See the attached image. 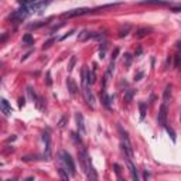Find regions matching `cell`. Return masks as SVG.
Returning a JSON list of instances; mask_svg holds the SVG:
<instances>
[{
    "instance_id": "cell-35",
    "label": "cell",
    "mask_w": 181,
    "mask_h": 181,
    "mask_svg": "<svg viewBox=\"0 0 181 181\" xmlns=\"http://www.w3.org/2000/svg\"><path fill=\"white\" fill-rule=\"evenodd\" d=\"M71 136H72V139H74V140H75L77 143H81V137H78L77 133H72Z\"/></svg>"
},
{
    "instance_id": "cell-36",
    "label": "cell",
    "mask_w": 181,
    "mask_h": 181,
    "mask_svg": "<svg viewBox=\"0 0 181 181\" xmlns=\"http://www.w3.org/2000/svg\"><path fill=\"white\" fill-rule=\"evenodd\" d=\"M117 54H119V48H115V51H113V54H112V59H113V61L116 59Z\"/></svg>"
},
{
    "instance_id": "cell-40",
    "label": "cell",
    "mask_w": 181,
    "mask_h": 181,
    "mask_svg": "<svg viewBox=\"0 0 181 181\" xmlns=\"http://www.w3.org/2000/svg\"><path fill=\"white\" fill-rule=\"evenodd\" d=\"M6 38H7V34H4V35H3V38H1V43H4V41H6Z\"/></svg>"
},
{
    "instance_id": "cell-33",
    "label": "cell",
    "mask_w": 181,
    "mask_h": 181,
    "mask_svg": "<svg viewBox=\"0 0 181 181\" xmlns=\"http://www.w3.org/2000/svg\"><path fill=\"white\" fill-rule=\"evenodd\" d=\"M74 33H75V30H71V31H70V33H67V34H65L64 37H61V38H59V41H64L65 38H68V37H70L71 34H74Z\"/></svg>"
},
{
    "instance_id": "cell-27",
    "label": "cell",
    "mask_w": 181,
    "mask_h": 181,
    "mask_svg": "<svg viewBox=\"0 0 181 181\" xmlns=\"http://www.w3.org/2000/svg\"><path fill=\"white\" fill-rule=\"evenodd\" d=\"M132 59H133V57H132L130 54H125V64H126V67H130Z\"/></svg>"
},
{
    "instance_id": "cell-34",
    "label": "cell",
    "mask_w": 181,
    "mask_h": 181,
    "mask_svg": "<svg viewBox=\"0 0 181 181\" xmlns=\"http://www.w3.org/2000/svg\"><path fill=\"white\" fill-rule=\"evenodd\" d=\"M170 10H171V12H174V13H180V12H181V6H175V7H170Z\"/></svg>"
},
{
    "instance_id": "cell-37",
    "label": "cell",
    "mask_w": 181,
    "mask_h": 181,
    "mask_svg": "<svg viewBox=\"0 0 181 181\" xmlns=\"http://www.w3.org/2000/svg\"><path fill=\"white\" fill-rule=\"evenodd\" d=\"M19 106L21 108V106H24V98H20L19 99Z\"/></svg>"
},
{
    "instance_id": "cell-42",
    "label": "cell",
    "mask_w": 181,
    "mask_h": 181,
    "mask_svg": "<svg viewBox=\"0 0 181 181\" xmlns=\"http://www.w3.org/2000/svg\"><path fill=\"white\" fill-rule=\"evenodd\" d=\"M177 47H180L181 48V41H177Z\"/></svg>"
},
{
    "instance_id": "cell-41",
    "label": "cell",
    "mask_w": 181,
    "mask_h": 181,
    "mask_svg": "<svg viewBox=\"0 0 181 181\" xmlns=\"http://www.w3.org/2000/svg\"><path fill=\"white\" fill-rule=\"evenodd\" d=\"M143 177H144V178H149V177H150V173H144V175H143Z\"/></svg>"
},
{
    "instance_id": "cell-25",
    "label": "cell",
    "mask_w": 181,
    "mask_h": 181,
    "mask_svg": "<svg viewBox=\"0 0 181 181\" xmlns=\"http://www.w3.org/2000/svg\"><path fill=\"white\" fill-rule=\"evenodd\" d=\"M113 70H115V61L112 59V61H110V64H109V67H108V72H106V75L110 77V75H112V72H113Z\"/></svg>"
},
{
    "instance_id": "cell-4",
    "label": "cell",
    "mask_w": 181,
    "mask_h": 181,
    "mask_svg": "<svg viewBox=\"0 0 181 181\" xmlns=\"http://www.w3.org/2000/svg\"><path fill=\"white\" fill-rule=\"evenodd\" d=\"M82 92H84L85 101H86L88 105L93 109V105H95V96H93V93H92V89H90L88 85H84V86H82Z\"/></svg>"
},
{
    "instance_id": "cell-10",
    "label": "cell",
    "mask_w": 181,
    "mask_h": 181,
    "mask_svg": "<svg viewBox=\"0 0 181 181\" xmlns=\"http://www.w3.org/2000/svg\"><path fill=\"white\" fill-rule=\"evenodd\" d=\"M115 99V96H109L108 93H106V90H102V104L106 109H110V102Z\"/></svg>"
},
{
    "instance_id": "cell-9",
    "label": "cell",
    "mask_w": 181,
    "mask_h": 181,
    "mask_svg": "<svg viewBox=\"0 0 181 181\" xmlns=\"http://www.w3.org/2000/svg\"><path fill=\"white\" fill-rule=\"evenodd\" d=\"M67 86H68L70 93H71L72 96H75V95H77V92H78V86H77V84L74 82V79H72V78H68V79H67Z\"/></svg>"
},
{
    "instance_id": "cell-26",
    "label": "cell",
    "mask_w": 181,
    "mask_h": 181,
    "mask_svg": "<svg viewBox=\"0 0 181 181\" xmlns=\"http://www.w3.org/2000/svg\"><path fill=\"white\" fill-rule=\"evenodd\" d=\"M166 130H167L168 136H170V137H171V140H173V142L175 143V133H174V130H173V129H170V127H168V126H166Z\"/></svg>"
},
{
    "instance_id": "cell-21",
    "label": "cell",
    "mask_w": 181,
    "mask_h": 181,
    "mask_svg": "<svg viewBox=\"0 0 181 181\" xmlns=\"http://www.w3.org/2000/svg\"><path fill=\"white\" fill-rule=\"evenodd\" d=\"M58 174H59V177H61L62 180H68V178H70V175H68V170L65 171V168H62V167L58 168Z\"/></svg>"
},
{
    "instance_id": "cell-32",
    "label": "cell",
    "mask_w": 181,
    "mask_h": 181,
    "mask_svg": "<svg viewBox=\"0 0 181 181\" xmlns=\"http://www.w3.org/2000/svg\"><path fill=\"white\" fill-rule=\"evenodd\" d=\"M175 65H177V67H181V52L177 54V57H175Z\"/></svg>"
},
{
    "instance_id": "cell-15",
    "label": "cell",
    "mask_w": 181,
    "mask_h": 181,
    "mask_svg": "<svg viewBox=\"0 0 181 181\" xmlns=\"http://www.w3.org/2000/svg\"><path fill=\"white\" fill-rule=\"evenodd\" d=\"M139 109H140V120H143L146 117V112H147V105L144 102H140L139 104Z\"/></svg>"
},
{
    "instance_id": "cell-6",
    "label": "cell",
    "mask_w": 181,
    "mask_h": 181,
    "mask_svg": "<svg viewBox=\"0 0 181 181\" xmlns=\"http://www.w3.org/2000/svg\"><path fill=\"white\" fill-rule=\"evenodd\" d=\"M120 147H122L123 154L129 159H133V149H132V144H130L129 139H123V142L120 143Z\"/></svg>"
},
{
    "instance_id": "cell-3",
    "label": "cell",
    "mask_w": 181,
    "mask_h": 181,
    "mask_svg": "<svg viewBox=\"0 0 181 181\" xmlns=\"http://www.w3.org/2000/svg\"><path fill=\"white\" fill-rule=\"evenodd\" d=\"M92 10L88 9V7H81V9H74V10H70L67 13L62 14L64 19H72V17H78V16H84L86 13H90Z\"/></svg>"
},
{
    "instance_id": "cell-12",
    "label": "cell",
    "mask_w": 181,
    "mask_h": 181,
    "mask_svg": "<svg viewBox=\"0 0 181 181\" xmlns=\"http://www.w3.org/2000/svg\"><path fill=\"white\" fill-rule=\"evenodd\" d=\"M149 33H151V28H147V27H142V28H139V30L136 31V37H137V38H143V37H146Z\"/></svg>"
},
{
    "instance_id": "cell-13",
    "label": "cell",
    "mask_w": 181,
    "mask_h": 181,
    "mask_svg": "<svg viewBox=\"0 0 181 181\" xmlns=\"http://www.w3.org/2000/svg\"><path fill=\"white\" fill-rule=\"evenodd\" d=\"M171 90H173V85L168 84L166 86V89H164V93H163V99H164V102H167L170 96H171Z\"/></svg>"
},
{
    "instance_id": "cell-22",
    "label": "cell",
    "mask_w": 181,
    "mask_h": 181,
    "mask_svg": "<svg viewBox=\"0 0 181 181\" xmlns=\"http://www.w3.org/2000/svg\"><path fill=\"white\" fill-rule=\"evenodd\" d=\"M142 4H166V1H163V0H146Z\"/></svg>"
},
{
    "instance_id": "cell-7",
    "label": "cell",
    "mask_w": 181,
    "mask_h": 181,
    "mask_svg": "<svg viewBox=\"0 0 181 181\" xmlns=\"http://www.w3.org/2000/svg\"><path fill=\"white\" fill-rule=\"evenodd\" d=\"M125 159H126V164H127V167H129V171H130V175H132V178H133V180H139V174H137L136 166L133 164L132 159L126 157V156H125Z\"/></svg>"
},
{
    "instance_id": "cell-5",
    "label": "cell",
    "mask_w": 181,
    "mask_h": 181,
    "mask_svg": "<svg viewBox=\"0 0 181 181\" xmlns=\"http://www.w3.org/2000/svg\"><path fill=\"white\" fill-rule=\"evenodd\" d=\"M159 125L166 127L167 126V105L166 102L160 106V112H159Z\"/></svg>"
},
{
    "instance_id": "cell-38",
    "label": "cell",
    "mask_w": 181,
    "mask_h": 181,
    "mask_svg": "<svg viewBox=\"0 0 181 181\" xmlns=\"http://www.w3.org/2000/svg\"><path fill=\"white\" fill-rule=\"evenodd\" d=\"M142 77H143V72H139V74L135 77V79H136V81H140V78H142Z\"/></svg>"
},
{
    "instance_id": "cell-24",
    "label": "cell",
    "mask_w": 181,
    "mask_h": 181,
    "mask_svg": "<svg viewBox=\"0 0 181 181\" xmlns=\"http://www.w3.org/2000/svg\"><path fill=\"white\" fill-rule=\"evenodd\" d=\"M75 64H77V57H71V59H70V64H68V71H72L74 70V67H75Z\"/></svg>"
},
{
    "instance_id": "cell-1",
    "label": "cell",
    "mask_w": 181,
    "mask_h": 181,
    "mask_svg": "<svg viewBox=\"0 0 181 181\" xmlns=\"http://www.w3.org/2000/svg\"><path fill=\"white\" fill-rule=\"evenodd\" d=\"M79 163H81V166H82V168H84V171L86 173L89 180H98V174L96 171L93 170L92 164H90V159L88 153H86V150H82L79 153Z\"/></svg>"
},
{
    "instance_id": "cell-23",
    "label": "cell",
    "mask_w": 181,
    "mask_h": 181,
    "mask_svg": "<svg viewBox=\"0 0 181 181\" xmlns=\"http://www.w3.org/2000/svg\"><path fill=\"white\" fill-rule=\"evenodd\" d=\"M113 168H115V173H116L117 178L122 181V180H123V177H122V174H120V166H119L117 163H115V164H113Z\"/></svg>"
},
{
    "instance_id": "cell-8",
    "label": "cell",
    "mask_w": 181,
    "mask_h": 181,
    "mask_svg": "<svg viewBox=\"0 0 181 181\" xmlns=\"http://www.w3.org/2000/svg\"><path fill=\"white\" fill-rule=\"evenodd\" d=\"M75 117H77V126H78V129H79V132H81L82 135H85V133H86V127H85V120H84L82 113L78 112L77 115H75Z\"/></svg>"
},
{
    "instance_id": "cell-30",
    "label": "cell",
    "mask_w": 181,
    "mask_h": 181,
    "mask_svg": "<svg viewBox=\"0 0 181 181\" xmlns=\"http://www.w3.org/2000/svg\"><path fill=\"white\" fill-rule=\"evenodd\" d=\"M65 123H67V116H62V117H61V120L58 122V127H59V129H64Z\"/></svg>"
},
{
    "instance_id": "cell-17",
    "label": "cell",
    "mask_w": 181,
    "mask_h": 181,
    "mask_svg": "<svg viewBox=\"0 0 181 181\" xmlns=\"http://www.w3.org/2000/svg\"><path fill=\"white\" fill-rule=\"evenodd\" d=\"M90 38V33L88 30H84L81 31V34H78V40L79 41H85V40H89Z\"/></svg>"
},
{
    "instance_id": "cell-11",
    "label": "cell",
    "mask_w": 181,
    "mask_h": 181,
    "mask_svg": "<svg viewBox=\"0 0 181 181\" xmlns=\"http://www.w3.org/2000/svg\"><path fill=\"white\" fill-rule=\"evenodd\" d=\"M1 112H3L6 116H9V115L12 113V106L9 105V102H7L4 98L1 99Z\"/></svg>"
},
{
    "instance_id": "cell-31",
    "label": "cell",
    "mask_w": 181,
    "mask_h": 181,
    "mask_svg": "<svg viewBox=\"0 0 181 181\" xmlns=\"http://www.w3.org/2000/svg\"><path fill=\"white\" fill-rule=\"evenodd\" d=\"M45 84L48 85V86H51V85H52V79H51V72H50V71L47 72V78H45Z\"/></svg>"
},
{
    "instance_id": "cell-28",
    "label": "cell",
    "mask_w": 181,
    "mask_h": 181,
    "mask_svg": "<svg viewBox=\"0 0 181 181\" xmlns=\"http://www.w3.org/2000/svg\"><path fill=\"white\" fill-rule=\"evenodd\" d=\"M44 24H47L45 21H37V23H34V24H30V28H40V27H43Z\"/></svg>"
},
{
    "instance_id": "cell-16",
    "label": "cell",
    "mask_w": 181,
    "mask_h": 181,
    "mask_svg": "<svg viewBox=\"0 0 181 181\" xmlns=\"http://www.w3.org/2000/svg\"><path fill=\"white\" fill-rule=\"evenodd\" d=\"M133 95H135V90H132V89L126 90V92H125V96H123L125 102H126V104H130L132 99H133Z\"/></svg>"
},
{
    "instance_id": "cell-18",
    "label": "cell",
    "mask_w": 181,
    "mask_h": 181,
    "mask_svg": "<svg viewBox=\"0 0 181 181\" xmlns=\"http://www.w3.org/2000/svg\"><path fill=\"white\" fill-rule=\"evenodd\" d=\"M95 82H96V72L93 70L92 72L89 71V74H88V84L92 85V84H95Z\"/></svg>"
},
{
    "instance_id": "cell-29",
    "label": "cell",
    "mask_w": 181,
    "mask_h": 181,
    "mask_svg": "<svg viewBox=\"0 0 181 181\" xmlns=\"http://www.w3.org/2000/svg\"><path fill=\"white\" fill-rule=\"evenodd\" d=\"M55 43V38H50L48 41H45L44 45H43V50H45V48H50L51 47V44H54Z\"/></svg>"
},
{
    "instance_id": "cell-14",
    "label": "cell",
    "mask_w": 181,
    "mask_h": 181,
    "mask_svg": "<svg viewBox=\"0 0 181 181\" xmlns=\"http://www.w3.org/2000/svg\"><path fill=\"white\" fill-rule=\"evenodd\" d=\"M130 28H132V26H130V24H126V27L122 26V27H120V30H119V37H126V35L129 34Z\"/></svg>"
},
{
    "instance_id": "cell-2",
    "label": "cell",
    "mask_w": 181,
    "mask_h": 181,
    "mask_svg": "<svg viewBox=\"0 0 181 181\" xmlns=\"http://www.w3.org/2000/svg\"><path fill=\"white\" fill-rule=\"evenodd\" d=\"M61 161H64V164L67 166V168L70 170V173L71 175H75L77 173V170H75V163H74V159L71 157L70 153H67V151H61Z\"/></svg>"
},
{
    "instance_id": "cell-39",
    "label": "cell",
    "mask_w": 181,
    "mask_h": 181,
    "mask_svg": "<svg viewBox=\"0 0 181 181\" xmlns=\"http://www.w3.org/2000/svg\"><path fill=\"white\" fill-rule=\"evenodd\" d=\"M143 52V50L142 48H139V50H137V51H136V55H140V54H142Z\"/></svg>"
},
{
    "instance_id": "cell-20",
    "label": "cell",
    "mask_w": 181,
    "mask_h": 181,
    "mask_svg": "<svg viewBox=\"0 0 181 181\" xmlns=\"http://www.w3.org/2000/svg\"><path fill=\"white\" fill-rule=\"evenodd\" d=\"M27 92H28V95H30V98H31L34 102H37V99H38V96H37V93H35V90L33 89L31 86H27Z\"/></svg>"
},
{
    "instance_id": "cell-19",
    "label": "cell",
    "mask_w": 181,
    "mask_h": 181,
    "mask_svg": "<svg viewBox=\"0 0 181 181\" xmlns=\"http://www.w3.org/2000/svg\"><path fill=\"white\" fill-rule=\"evenodd\" d=\"M23 43L26 45H33L34 44V38H33L31 34H26L24 37H23Z\"/></svg>"
}]
</instances>
